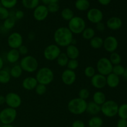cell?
Returning a JSON list of instances; mask_svg holds the SVG:
<instances>
[{
  "label": "cell",
  "instance_id": "cell-1",
  "mask_svg": "<svg viewBox=\"0 0 127 127\" xmlns=\"http://www.w3.org/2000/svg\"><path fill=\"white\" fill-rule=\"evenodd\" d=\"M73 33L68 27H60L55 30L53 39L56 45L60 47H67L73 43L74 40Z\"/></svg>",
  "mask_w": 127,
  "mask_h": 127
},
{
  "label": "cell",
  "instance_id": "cell-2",
  "mask_svg": "<svg viewBox=\"0 0 127 127\" xmlns=\"http://www.w3.org/2000/svg\"><path fill=\"white\" fill-rule=\"evenodd\" d=\"M88 102L78 97L71 99L68 103L67 108L71 114L75 115H80L86 111Z\"/></svg>",
  "mask_w": 127,
  "mask_h": 127
},
{
  "label": "cell",
  "instance_id": "cell-3",
  "mask_svg": "<svg viewBox=\"0 0 127 127\" xmlns=\"http://www.w3.org/2000/svg\"><path fill=\"white\" fill-rule=\"evenodd\" d=\"M35 77L38 84L48 86L53 81L55 74L50 68L44 66L37 69Z\"/></svg>",
  "mask_w": 127,
  "mask_h": 127
},
{
  "label": "cell",
  "instance_id": "cell-4",
  "mask_svg": "<svg viewBox=\"0 0 127 127\" xmlns=\"http://www.w3.org/2000/svg\"><path fill=\"white\" fill-rule=\"evenodd\" d=\"M19 65L23 71L29 73H33L38 69V62L37 58L32 55L24 56L19 62Z\"/></svg>",
  "mask_w": 127,
  "mask_h": 127
},
{
  "label": "cell",
  "instance_id": "cell-5",
  "mask_svg": "<svg viewBox=\"0 0 127 127\" xmlns=\"http://www.w3.org/2000/svg\"><path fill=\"white\" fill-rule=\"evenodd\" d=\"M86 27V22L83 17L74 16L68 22V28L73 34H81Z\"/></svg>",
  "mask_w": 127,
  "mask_h": 127
},
{
  "label": "cell",
  "instance_id": "cell-6",
  "mask_svg": "<svg viewBox=\"0 0 127 127\" xmlns=\"http://www.w3.org/2000/svg\"><path fill=\"white\" fill-rule=\"evenodd\" d=\"M119 107V105L115 100H106L100 105V112L106 117H114L117 115Z\"/></svg>",
  "mask_w": 127,
  "mask_h": 127
},
{
  "label": "cell",
  "instance_id": "cell-7",
  "mask_svg": "<svg viewBox=\"0 0 127 127\" xmlns=\"http://www.w3.org/2000/svg\"><path fill=\"white\" fill-rule=\"evenodd\" d=\"M17 115L16 109L7 107L0 111V122L2 125L12 124L16 120Z\"/></svg>",
  "mask_w": 127,
  "mask_h": 127
},
{
  "label": "cell",
  "instance_id": "cell-8",
  "mask_svg": "<svg viewBox=\"0 0 127 127\" xmlns=\"http://www.w3.org/2000/svg\"><path fill=\"white\" fill-rule=\"evenodd\" d=\"M112 68L113 64L107 57H102L97 62L95 69L99 74L107 76L112 73Z\"/></svg>",
  "mask_w": 127,
  "mask_h": 127
},
{
  "label": "cell",
  "instance_id": "cell-9",
  "mask_svg": "<svg viewBox=\"0 0 127 127\" xmlns=\"http://www.w3.org/2000/svg\"><path fill=\"white\" fill-rule=\"evenodd\" d=\"M61 53H62V50H61L60 47H58L55 43V44L52 43V44L48 45L45 48L43 54L45 59L52 62V61L56 60L61 54Z\"/></svg>",
  "mask_w": 127,
  "mask_h": 127
},
{
  "label": "cell",
  "instance_id": "cell-10",
  "mask_svg": "<svg viewBox=\"0 0 127 127\" xmlns=\"http://www.w3.org/2000/svg\"><path fill=\"white\" fill-rule=\"evenodd\" d=\"M22 102L21 97L14 92H10L5 95V104L8 107L17 109L21 107Z\"/></svg>",
  "mask_w": 127,
  "mask_h": 127
},
{
  "label": "cell",
  "instance_id": "cell-11",
  "mask_svg": "<svg viewBox=\"0 0 127 127\" xmlns=\"http://www.w3.org/2000/svg\"><path fill=\"white\" fill-rule=\"evenodd\" d=\"M23 37L19 32H12L7 37V43L11 49H18L23 45Z\"/></svg>",
  "mask_w": 127,
  "mask_h": 127
},
{
  "label": "cell",
  "instance_id": "cell-12",
  "mask_svg": "<svg viewBox=\"0 0 127 127\" xmlns=\"http://www.w3.org/2000/svg\"><path fill=\"white\" fill-rule=\"evenodd\" d=\"M87 19L94 24H97L102 21L104 18V14L100 9L93 7L89 9L86 14Z\"/></svg>",
  "mask_w": 127,
  "mask_h": 127
},
{
  "label": "cell",
  "instance_id": "cell-13",
  "mask_svg": "<svg viewBox=\"0 0 127 127\" xmlns=\"http://www.w3.org/2000/svg\"><path fill=\"white\" fill-rule=\"evenodd\" d=\"M49 14L46 5L39 4L33 9V17L35 21L42 22L45 21Z\"/></svg>",
  "mask_w": 127,
  "mask_h": 127
},
{
  "label": "cell",
  "instance_id": "cell-14",
  "mask_svg": "<svg viewBox=\"0 0 127 127\" xmlns=\"http://www.w3.org/2000/svg\"><path fill=\"white\" fill-rule=\"evenodd\" d=\"M119 47V42L117 38L112 35L107 37L104 39L103 47L106 52L113 53L117 50Z\"/></svg>",
  "mask_w": 127,
  "mask_h": 127
},
{
  "label": "cell",
  "instance_id": "cell-15",
  "mask_svg": "<svg viewBox=\"0 0 127 127\" xmlns=\"http://www.w3.org/2000/svg\"><path fill=\"white\" fill-rule=\"evenodd\" d=\"M61 79L64 85L71 86L76 80V74L75 71L66 69L62 72Z\"/></svg>",
  "mask_w": 127,
  "mask_h": 127
},
{
  "label": "cell",
  "instance_id": "cell-16",
  "mask_svg": "<svg viewBox=\"0 0 127 127\" xmlns=\"http://www.w3.org/2000/svg\"><path fill=\"white\" fill-rule=\"evenodd\" d=\"M91 84L92 86L97 89H102L107 86L106 76L96 73L91 78Z\"/></svg>",
  "mask_w": 127,
  "mask_h": 127
},
{
  "label": "cell",
  "instance_id": "cell-17",
  "mask_svg": "<svg viewBox=\"0 0 127 127\" xmlns=\"http://www.w3.org/2000/svg\"><path fill=\"white\" fill-rule=\"evenodd\" d=\"M122 24V21L120 17L113 16L107 21L105 26L106 27L111 31H117L121 28Z\"/></svg>",
  "mask_w": 127,
  "mask_h": 127
},
{
  "label": "cell",
  "instance_id": "cell-18",
  "mask_svg": "<svg viewBox=\"0 0 127 127\" xmlns=\"http://www.w3.org/2000/svg\"><path fill=\"white\" fill-rule=\"evenodd\" d=\"M37 79L35 77L33 76H27L22 81V86L25 90L31 91L34 90L37 85L38 84Z\"/></svg>",
  "mask_w": 127,
  "mask_h": 127
},
{
  "label": "cell",
  "instance_id": "cell-19",
  "mask_svg": "<svg viewBox=\"0 0 127 127\" xmlns=\"http://www.w3.org/2000/svg\"><path fill=\"white\" fill-rule=\"evenodd\" d=\"M65 53L69 60H77L80 55V51L76 45L71 44L66 47Z\"/></svg>",
  "mask_w": 127,
  "mask_h": 127
},
{
  "label": "cell",
  "instance_id": "cell-20",
  "mask_svg": "<svg viewBox=\"0 0 127 127\" xmlns=\"http://www.w3.org/2000/svg\"><path fill=\"white\" fill-rule=\"evenodd\" d=\"M20 55L17 49H10L6 53V60L11 64H16L20 60Z\"/></svg>",
  "mask_w": 127,
  "mask_h": 127
},
{
  "label": "cell",
  "instance_id": "cell-21",
  "mask_svg": "<svg viewBox=\"0 0 127 127\" xmlns=\"http://www.w3.org/2000/svg\"><path fill=\"white\" fill-rule=\"evenodd\" d=\"M120 78L114 73H110L106 76L107 86L110 88H115L120 84Z\"/></svg>",
  "mask_w": 127,
  "mask_h": 127
},
{
  "label": "cell",
  "instance_id": "cell-22",
  "mask_svg": "<svg viewBox=\"0 0 127 127\" xmlns=\"http://www.w3.org/2000/svg\"><path fill=\"white\" fill-rule=\"evenodd\" d=\"M86 112L88 113L89 115L93 116L97 115L100 112V105L95 104L93 100L89 102H88Z\"/></svg>",
  "mask_w": 127,
  "mask_h": 127
},
{
  "label": "cell",
  "instance_id": "cell-23",
  "mask_svg": "<svg viewBox=\"0 0 127 127\" xmlns=\"http://www.w3.org/2000/svg\"><path fill=\"white\" fill-rule=\"evenodd\" d=\"M106 100V95L104 92L98 90L93 94V101L95 104L102 105Z\"/></svg>",
  "mask_w": 127,
  "mask_h": 127
},
{
  "label": "cell",
  "instance_id": "cell-24",
  "mask_svg": "<svg viewBox=\"0 0 127 127\" xmlns=\"http://www.w3.org/2000/svg\"><path fill=\"white\" fill-rule=\"evenodd\" d=\"M91 4L89 0H76L74 6L79 11H86L90 9Z\"/></svg>",
  "mask_w": 127,
  "mask_h": 127
},
{
  "label": "cell",
  "instance_id": "cell-25",
  "mask_svg": "<svg viewBox=\"0 0 127 127\" xmlns=\"http://www.w3.org/2000/svg\"><path fill=\"white\" fill-rule=\"evenodd\" d=\"M104 39L100 36H95L89 40V45L93 49L99 50L103 47Z\"/></svg>",
  "mask_w": 127,
  "mask_h": 127
},
{
  "label": "cell",
  "instance_id": "cell-26",
  "mask_svg": "<svg viewBox=\"0 0 127 127\" xmlns=\"http://www.w3.org/2000/svg\"><path fill=\"white\" fill-rule=\"evenodd\" d=\"M103 124H104L103 119L97 115L93 116L88 121L89 127H102Z\"/></svg>",
  "mask_w": 127,
  "mask_h": 127
},
{
  "label": "cell",
  "instance_id": "cell-27",
  "mask_svg": "<svg viewBox=\"0 0 127 127\" xmlns=\"http://www.w3.org/2000/svg\"><path fill=\"white\" fill-rule=\"evenodd\" d=\"M11 76L9 71L7 69H4L0 70V84H6L11 81Z\"/></svg>",
  "mask_w": 127,
  "mask_h": 127
},
{
  "label": "cell",
  "instance_id": "cell-28",
  "mask_svg": "<svg viewBox=\"0 0 127 127\" xmlns=\"http://www.w3.org/2000/svg\"><path fill=\"white\" fill-rule=\"evenodd\" d=\"M10 74H11V78H13L14 79L19 78L23 73V70L20 66L19 64H14L9 70Z\"/></svg>",
  "mask_w": 127,
  "mask_h": 127
},
{
  "label": "cell",
  "instance_id": "cell-29",
  "mask_svg": "<svg viewBox=\"0 0 127 127\" xmlns=\"http://www.w3.org/2000/svg\"><path fill=\"white\" fill-rule=\"evenodd\" d=\"M21 3L24 8L33 10L39 5L40 0H22Z\"/></svg>",
  "mask_w": 127,
  "mask_h": 127
},
{
  "label": "cell",
  "instance_id": "cell-30",
  "mask_svg": "<svg viewBox=\"0 0 127 127\" xmlns=\"http://www.w3.org/2000/svg\"><path fill=\"white\" fill-rule=\"evenodd\" d=\"M81 36L83 39L86 40H90L95 36V31L93 27H86L85 29L81 33Z\"/></svg>",
  "mask_w": 127,
  "mask_h": 127
},
{
  "label": "cell",
  "instance_id": "cell-31",
  "mask_svg": "<svg viewBox=\"0 0 127 127\" xmlns=\"http://www.w3.org/2000/svg\"><path fill=\"white\" fill-rule=\"evenodd\" d=\"M61 17L63 20L69 22L74 16V13L73 10L69 7H65L61 11Z\"/></svg>",
  "mask_w": 127,
  "mask_h": 127
},
{
  "label": "cell",
  "instance_id": "cell-32",
  "mask_svg": "<svg viewBox=\"0 0 127 127\" xmlns=\"http://www.w3.org/2000/svg\"><path fill=\"white\" fill-rule=\"evenodd\" d=\"M16 20L15 19L14 17L12 16H9L6 19L3 21L2 26L6 30H7V31L11 30L14 27L15 25H16Z\"/></svg>",
  "mask_w": 127,
  "mask_h": 127
},
{
  "label": "cell",
  "instance_id": "cell-33",
  "mask_svg": "<svg viewBox=\"0 0 127 127\" xmlns=\"http://www.w3.org/2000/svg\"><path fill=\"white\" fill-rule=\"evenodd\" d=\"M69 58L67 57L66 54L65 53V52H62L61 54L60 55L59 57L57 58V59L56 60L57 62V64L61 67H65L67 66V64L68 63V61H69Z\"/></svg>",
  "mask_w": 127,
  "mask_h": 127
},
{
  "label": "cell",
  "instance_id": "cell-34",
  "mask_svg": "<svg viewBox=\"0 0 127 127\" xmlns=\"http://www.w3.org/2000/svg\"><path fill=\"white\" fill-rule=\"evenodd\" d=\"M109 60L111 62L113 66L117 65V64H120L122 62V57L117 52H115L110 53V57H109Z\"/></svg>",
  "mask_w": 127,
  "mask_h": 127
},
{
  "label": "cell",
  "instance_id": "cell-35",
  "mask_svg": "<svg viewBox=\"0 0 127 127\" xmlns=\"http://www.w3.org/2000/svg\"><path fill=\"white\" fill-rule=\"evenodd\" d=\"M0 3L2 7L7 9H11L16 6L17 0H0Z\"/></svg>",
  "mask_w": 127,
  "mask_h": 127
},
{
  "label": "cell",
  "instance_id": "cell-36",
  "mask_svg": "<svg viewBox=\"0 0 127 127\" xmlns=\"http://www.w3.org/2000/svg\"><path fill=\"white\" fill-rule=\"evenodd\" d=\"M117 115L120 119L127 120V104H123L119 107Z\"/></svg>",
  "mask_w": 127,
  "mask_h": 127
},
{
  "label": "cell",
  "instance_id": "cell-37",
  "mask_svg": "<svg viewBox=\"0 0 127 127\" xmlns=\"http://www.w3.org/2000/svg\"><path fill=\"white\" fill-rule=\"evenodd\" d=\"M125 68L122 64H117V65L113 66L112 73L115 74L118 76H122L125 72Z\"/></svg>",
  "mask_w": 127,
  "mask_h": 127
},
{
  "label": "cell",
  "instance_id": "cell-38",
  "mask_svg": "<svg viewBox=\"0 0 127 127\" xmlns=\"http://www.w3.org/2000/svg\"><path fill=\"white\" fill-rule=\"evenodd\" d=\"M84 74L86 77L88 78H91L96 74V69L92 66H88L84 68Z\"/></svg>",
  "mask_w": 127,
  "mask_h": 127
},
{
  "label": "cell",
  "instance_id": "cell-39",
  "mask_svg": "<svg viewBox=\"0 0 127 127\" xmlns=\"http://www.w3.org/2000/svg\"><path fill=\"white\" fill-rule=\"evenodd\" d=\"M90 96V91L87 88H82L78 92V97L86 100Z\"/></svg>",
  "mask_w": 127,
  "mask_h": 127
},
{
  "label": "cell",
  "instance_id": "cell-40",
  "mask_svg": "<svg viewBox=\"0 0 127 127\" xmlns=\"http://www.w3.org/2000/svg\"><path fill=\"white\" fill-rule=\"evenodd\" d=\"M35 92L36 94L38 95H43L47 92V86H45L43 84H38L36 86V88H35Z\"/></svg>",
  "mask_w": 127,
  "mask_h": 127
},
{
  "label": "cell",
  "instance_id": "cell-41",
  "mask_svg": "<svg viewBox=\"0 0 127 127\" xmlns=\"http://www.w3.org/2000/svg\"><path fill=\"white\" fill-rule=\"evenodd\" d=\"M66 67L67 69L75 71L79 67V62L78 60H69Z\"/></svg>",
  "mask_w": 127,
  "mask_h": 127
},
{
  "label": "cell",
  "instance_id": "cell-42",
  "mask_svg": "<svg viewBox=\"0 0 127 127\" xmlns=\"http://www.w3.org/2000/svg\"><path fill=\"white\" fill-rule=\"evenodd\" d=\"M10 12L9 9L2 7H0V21H4L5 19L9 17Z\"/></svg>",
  "mask_w": 127,
  "mask_h": 127
},
{
  "label": "cell",
  "instance_id": "cell-43",
  "mask_svg": "<svg viewBox=\"0 0 127 127\" xmlns=\"http://www.w3.org/2000/svg\"><path fill=\"white\" fill-rule=\"evenodd\" d=\"M47 9L49 13H56L58 12L60 9V6L58 2H53L47 5Z\"/></svg>",
  "mask_w": 127,
  "mask_h": 127
},
{
  "label": "cell",
  "instance_id": "cell-44",
  "mask_svg": "<svg viewBox=\"0 0 127 127\" xmlns=\"http://www.w3.org/2000/svg\"><path fill=\"white\" fill-rule=\"evenodd\" d=\"M17 50H18L20 55H22L23 56V57L27 55L29 53L28 47L24 44L22 45H21Z\"/></svg>",
  "mask_w": 127,
  "mask_h": 127
},
{
  "label": "cell",
  "instance_id": "cell-45",
  "mask_svg": "<svg viewBox=\"0 0 127 127\" xmlns=\"http://www.w3.org/2000/svg\"><path fill=\"white\" fill-rule=\"evenodd\" d=\"M9 16H12L14 17L16 20H21L24 17V12L22 10H17L14 13L13 15Z\"/></svg>",
  "mask_w": 127,
  "mask_h": 127
},
{
  "label": "cell",
  "instance_id": "cell-46",
  "mask_svg": "<svg viewBox=\"0 0 127 127\" xmlns=\"http://www.w3.org/2000/svg\"><path fill=\"white\" fill-rule=\"evenodd\" d=\"M71 127H86L85 124L81 120H76L72 123Z\"/></svg>",
  "mask_w": 127,
  "mask_h": 127
},
{
  "label": "cell",
  "instance_id": "cell-47",
  "mask_svg": "<svg viewBox=\"0 0 127 127\" xmlns=\"http://www.w3.org/2000/svg\"><path fill=\"white\" fill-rule=\"evenodd\" d=\"M106 28V26L105 24L102 22H100L95 24V29L97 31H99V32H104Z\"/></svg>",
  "mask_w": 127,
  "mask_h": 127
},
{
  "label": "cell",
  "instance_id": "cell-48",
  "mask_svg": "<svg viewBox=\"0 0 127 127\" xmlns=\"http://www.w3.org/2000/svg\"><path fill=\"white\" fill-rule=\"evenodd\" d=\"M117 127H127V120L120 119L117 123Z\"/></svg>",
  "mask_w": 127,
  "mask_h": 127
},
{
  "label": "cell",
  "instance_id": "cell-49",
  "mask_svg": "<svg viewBox=\"0 0 127 127\" xmlns=\"http://www.w3.org/2000/svg\"><path fill=\"white\" fill-rule=\"evenodd\" d=\"M112 0H97L99 3L102 6H107L110 3Z\"/></svg>",
  "mask_w": 127,
  "mask_h": 127
},
{
  "label": "cell",
  "instance_id": "cell-50",
  "mask_svg": "<svg viewBox=\"0 0 127 127\" xmlns=\"http://www.w3.org/2000/svg\"><path fill=\"white\" fill-rule=\"evenodd\" d=\"M44 5H48L50 3H53V2H58L59 0H40Z\"/></svg>",
  "mask_w": 127,
  "mask_h": 127
},
{
  "label": "cell",
  "instance_id": "cell-51",
  "mask_svg": "<svg viewBox=\"0 0 127 127\" xmlns=\"http://www.w3.org/2000/svg\"><path fill=\"white\" fill-rule=\"evenodd\" d=\"M4 104H5V96L0 95V105H3Z\"/></svg>",
  "mask_w": 127,
  "mask_h": 127
},
{
  "label": "cell",
  "instance_id": "cell-52",
  "mask_svg": "<svg viewBox=\"0 0 127 127\" xmlns=\"http://www.w3.org/2000/svg\"><path fill=\"white\" fill-rule=\"evenodd\" d=\"M4 67V60L2 57L0 56V70L2 69Z\"/></svg>",
  "mask_w": 127,
  "mask_h": 127
},
{
  "label": "cell",
  "instance_id": "cell-53",
  "mask_svg": "<svg viewBox=\"0 0 127 127\" xmlns=\"http://www.w3.org/2000/svg\"><path fill=\"white\" fill-rule=\"evenodd\" d=\"M122 76H123V78H124V79L127 80V68H125V72H124V74H123Z\"/></svg>",
  "mask_w": 127,
  "mask_h": 127
},
{
  "label": "cell",
  "instance_id": "cell-54",
  "mask_svg": "<svg viewBox=\"0 0 127 127\" xmlns=\"http://www.w3.org/2000/svg\"><path fill=\"white\" fill-rule=\"evenodd\" d=\"M1 127H14L12 124H10V125H2Z\"/></svg>",
  "mask_w": 127,
  "mask_h": 127
},
{
  "label": "cell",
  "instance_id": "cell-55",
  "mask_svg": "<svg viewBox=\"0 0 127 127\" xmlns=\"http://www.w3.org/2000/svg\"><path fill=\"white\" fill-rule=\"evenodd\" d=\"M1 3H0V7H1Z\"/></svg>",
  "mask_w": 127,
  "mask_h": 127
},
{
  "label": "cell",
  "instance_id": "cell-56",
  "mask_svg": "<svg viewBox=\"0 0 127 127\" xmlns=\"http://www.w3.org/2000/svg\"></svg>",
  "mask_w": 127,
  "mask_h": 127
},
{
  "label": "cell",
  "instance_id": "cell-57",
  "mask_svg": "<svg viewBox=\"0 0 127 127\" xmlns=\"http://www.w3.org/2000/svg\"></svg>",
  "mask_w": 127,
  "mask_h": 127
}]
</instances>
